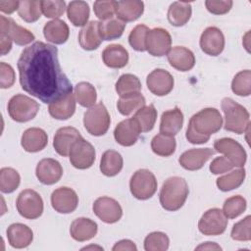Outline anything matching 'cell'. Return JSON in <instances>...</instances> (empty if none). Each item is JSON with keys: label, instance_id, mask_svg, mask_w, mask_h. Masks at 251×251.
I'll use <instances>...</instances> for the list:
<instances>
[{"label": "cell", "instance_id": "6da1fadb", "mask_svg": "<svg viewBox=\"0 0 251 251\" xmlns=\"http://www.w3.org/2000/svg\"><path fill=\"white\" fill-rule=\"evenodd\" d=\"M22 88L43 103H52L73 91V86L63 73L57 47L35 41L25 47L18 60Z\"/></svg>", "mask_w": 251, "mask_h": 251}, {"label": "cell", "instance_id": "7a4b0ae2", "mask_svg": "<svg viewBox=\"0 0 251 251\" xmlns=\"http://www.w3.org/2000/svg\"><path fill=\"white\" fill-rule=\"evenodd\" d=\"M223 126V118L216 108H205L194 114L188 123L186 139L192 144H204Z\"/></svg>", "mask_w": 251, "mask_h": 251}, {"label": "cell", "instance_id": "3957f363", "mask_svg": "<svg viewBox=\"0 0 251 251\" xmlns=\"http://www.w3.org/2000/svg\"><path fill=\"white\" fill-rule=\"evenodd\" d=\"M187 182L180 176H171L165 180L160 191V204L167 211L180 209L188 196Z\"/></svg>", "mask_w": 251, "mask_h": 251}, {"label": "cell", "instance_id": "277c9868", "mask_svg": "<svg viewBox=\"0 0 251 251\" xmlns=\"http://www.w3.org/2000/svg\"><path fill=\"white\" fill-rule=\"evenodd\" d=\"M222 110L225 114V129L242 134L249 129V113L245 107L238 104L231 98L226 97L222 100Z\"/></svg>", "mask_w": 251, "mask_h": 251}, {"label": "cell", "instance_id": "5b68a950", "mask_svg": "<svg viewBox=\"0 0 251 251\" xmlns=\"http://www.w3.org/2000/svg\"><path fill=\"white\" fill-rule=\"evenodd\" d=\"M110 124V115L102 102L90 107L83 115L84 127L91 135H104L108 131Z\"/></svg>", "mask_w": 251, "mask_h": 251}, {"label": "cell", "instance_id": "8992f818", "mask_svg": "<svg viewBox=\"0 0 251 251\" xmlns=\"http://www.w3.org/2000/svg\"><path fill=\"white\" fill-rule=\"evenodd\" d=\"M39 110V104L28 96L17 94L8 102V113L12 120L25 123L32 120Z\"/></svg>", "mask_w": 251, "mask_h": 251}, {"label": "cell", "instance_id": "52a82bcc", "mask_svg": "<svg viewBox=\"0 0 251 251\" xmlns=\"http://www.w3.org/2000/svg\"><path fill=\"white\" fill-rule=\"evenodd\" d=\"M129 189L136 199L151 198L157 190V180L154 174L146 169L136 171L130 177Z\"/></svg>", "mask_w": 251, "mask_h": 251}, {"label": "cell", "instance_id": "ba28073f", "mask_svg": "<svg viewBox=\"0 0 251 251\" xmlns=\"http://www.w3.org/2000/svg\"><path fill=\"white\" fill-rule=\"evenodd\" d=\"M16 205L19 214L25 219L34 220L39 218L43 213V200L32 189L23 190L17 198Z\"/></svg>", "mask_w": 251, "mask_h": 251}, {"label": "cell", "instance_id": "9c48e42d", "mask_svg": "<svg viewBox=\"0 0 251 251\" xmlns=\"http://www.w3.org/2000/svg\"><path fill=\"white\" fill-rule=\"evenodd\" d=\"M227 226V218L219 208L207 210L198 223V228L204 235H219L225 232Z\"/></svg>", "mask_w": 251, "mask_h": 251}, {"label": "cell", "instance_id": "30bf717a", "mask_svg": "<svg viewBox=\"0 0 251 251\" xmlns=\"http://www.w3.org/2000/svg\"><path fill=\"white\" fill-rule=\"evenodd\" d=\"M214 149L216 152L223 153L234 167L243 168L246 163L247 154L240 143L229 137L215 140Z\"/></svg>", "mask_w": 251, "mask_h": 251}, {"label": "cell", "instance_id": "8fae6325", "mask_svg": "<svg viewBox=\"0 0 251 251\" xmlns=\"http://www.w3.org/2000/svg\"><path fill=\"white\" fill-rule=\"evenodd\" d=\"M69 156L70 162L75 168L85 170L90 168L95 161V149L82 137L73 145Z\"/></svg>", "mask_w": 251, "mask_h": 251}, {"label": "cell", "instance_id": "7c38bea8", "mask_svg": "<svg viewBox=\"0 0 251 251\" xmlns=\"http://www.w3.org/2000/svg\"><path fill=\"white\" fill-rule=\"evenodd\" d=\"M92 209L94 214L106 224L117 223L123 216V209L119 202L107 196L97 198Z\"/></svg>", "mask_w": 251, "mask_h": 251}, {"label": "cell", "instance_id": "4fadbf2b", "mask_svg": "<svg viewBox=\"0 0 251 251\" xmlns=\"http://www.w3.org/2000/svg\"><path fill=\"white\" fill-rule=\"evenodd\" d=\"M172 37L171 34L162 27L150 29L146 36V50L155 57H162L171 49Z\"/></svg>", "mask_w": 251, "mask_h": 251}, {"label": "cell", "instance_id": "5bb4252c", "mask_svg": "<svg viewBox=\"0 0 251 251\" xmlns=\"http://www.w3.org/2000/svg\"><path fill=\"white\" fill-rule=\"evenodd\" d=\"M51 205L53 209L61 214L74 212L78 205V196L70 187H59L51 194Z\"/></svg>", "mask_w": 251, "mask_h": 251}, {"label": "cell", "instance_id": "9a60e30c", "mask_svg": "<svg viewBox=\"0 0 251 251\" xmlns=\"http://www.w3.org/2000/svg\"><path fill=\"white\" fill-rule=\"evenodd\" d=\"M173 75L164 69H155L146 78L148 89L157 96H165L174 88Z\"/></svg>", "mask_w": 251, "mask_h": 251}, {"label": "cell", "instance_id": "2e32d148", "mask_svg": "<svg viewBox=\"0 0 251 251\" xmlns=\"http://www.w3.org/2000/svg\"><path fill=\"white\" fill-rule=\"evenodd\" d=\"M0 32L7 34L12 41L22 46L27 45L35 39L31 31L17 25L13 19L3 15L0 16Z\"/></svg>", "mask_w": 251, "mask_h": 251}, {"label": "cell", "instance_id": "e0dca14e", "mask_svg": "<svg viewBox=\"0 0 251 251\" xmlns=\"http://www.w3.org/2000/svg\"><path fill=\"white\" fill-rule=\"evenodd\" d=\"M199 43L204 53L210 56H218L225 48V36L220 28L209 26L202 32Z\"/></svg>", "mask_w": 251, "mask_h": 251}, {"label": "cell", "instance_id": "ac0fdd59", "mask_svg": "<svg viewBox=\"0 0 251 251\" xmlns=\"http://www.w3.org/2000/svg\"><path fill=\"white\" fill-rule=\"evenodd\" d=\"M35 175L41 183L51 185L60 180L63 176V168L57 160L45 158L38 162Z\"/></svg>", "mask_w": 251, "mask_h": 251}, {"label": "cell", "instance_id": "d6986e66", "mask_svg": "<svg viewBox=\"0 0 251 251\" xmlns=\"http://www.w3.org/2000/svg\"><path fill=\"white\" fill-rule=\"evenodd\" d=\"M82 138L80 132L73 126H64L59 128L53 139V147L55 151L63 156H69L73 145Z\"/></svg>", "mask_w": 251, "mask_h": 251}, {"label": "cell", "instance_id": "ffe728a7", "mask_svg": "<svg viewBox=\"0 0 251 251\" xmlns=\"http://www.w3.org/2000/svg\"><path fill=\"white\" fill-rule=\"evenodd\" d=\"M216 153L211 148H192L183 152L178 158L179 165L188 171H197Z\"/></svg>", "mask_w": 251, "mask_h": 251}, {"label": "cell", "instance_id": "44dd1931", "mask_svg": "<svg viewBox=\"0 0 251 251\" xmlns=\"http://www.w3.org/2000/svg\"><path fill=\"white\" fill-rule=\"evenodd\" d=\"M141 131L132 118L122 121L114 130L116 141L122 146H131L137 141Z\"/></svg>", "mask_w": 251, "mask_h": 251}, {"label": "cell", "instance_id": "7402d4cb", "mask_svg": "<svg viewBox=\"0 0 251 251\" xmlns=\"http://www.w3.org/2000/svg\"><path fill=\"white\" fill-rule=\"evenodd\" d=\"M170 65L179 72H188L195 65L193 52L183 46H175L167 54Z\"/></svg>", "mask_w": 251, "mask_h": 251}, {"label": "cell", "instance_id": "603a6c76", "mask_svg": "<svg viewBox=\"0 0 251 251\" xmlns=\"http://www.w3.org/2000/svg\"><path fill=\"white\" fill-rule=\"evenodd\" d=\"M48 143L47 133L39 127H30L24 131L21 144L23 148L29 153L39 152L46 147Z\"/></svg>", "mask_w": 251, "mask_h": 251}, {"label": "cell", "instance_id": "cb8c5ba5", "mask_svg": "<svg viewBox=\"0 0 251 251\" xmlns=\"http://www.w3.org/2000/svg\"><path fill=\"white\" fill-rule=\"evenodd\" d=\"M7 238L10 245L14 248H25L27 247L32 239L33 232L32 230L24 224H12L7 228Z\"/></svg>", "mask_w": 251, "mask_h": 251}, {"label": "cell", "instance_id": "d4e9b609", "mask_svg": "<svg viewBox=\"0 0 251 251\" xmlns=\"http://www.w3.org/2000/svg\"><path fill=\"white\" fill-rule=\"evenodd\" d=\"M99 23L97 21H90L80 29L78 42L82 49L92 51L100 46L103 39L99 31Z\"/></svg>", "mask_w": 251, "mask_h": 251}, {"label": "cell", "instance_id": "484cf974", "mask_svg": "<svg viewBox=\"0 0 251 251\" xmlns=\"http://www.w3.org/2000/svg\"><path fill=\"white\" fill-rule=\"evenodd\" d=\"M183 114L178 107H175L172 110L165 111L161 117L160 133L174 136L182 127Z\"/></svg>", "mask_w": 251, "mask_h": 251}, {"label": "cell", "instance_id": "4316f807", "mask_svg": "<svg viewBox=\"0 0 251 251\" xmlns=\"http://www.w3.org/2000/svg\"><path fill=\"white\" fill-rule=\"evenodd\" d=\"M98 230L97 224L88 218L75 219L70 227L71 236L79 242L93 238Z\"/></svg>", "mask_w": 251, "mask_h": 251}, {"label": "cell", "instance_id": "83f0119b", "mask_svg": "<svg viewBox=\"0 0 251 251\" xmlns=\"http://www.w3.org/2000/svg\"><path fill=\"white\" fill-rule=\"evenodd\" d=\"M104 64L112 69H121L128 62V52L121 44H110L102 52Z\"/></svg>", "mask_w": 251, "mask_h": 251}, {"label": "cell", "instance_id": "f1b7e54d", "mask_svg": "<svg viewBox=\"0 0 251 251\" xmlns=\"http://www.w3.org/2000/svg\"><path fill=\"white\" fill-rule=\"evenodd\" d=\"M48 111L56 120H68L71 118L75 111V99L73 91L63 98L50 103Z\"/></svg>", "mask_w": 251, "mask_h": 251}, {"label": "cell", "instance_id": "f546056e", "mask_svg": "<svg viewBox=\"0 0 251 251\" xmlns=\"http://www.w3.org/2000/svg\"><path fill=\"white\" fill-rule=\"evenodd\" d=\"M43 34L47 41L54 44H63L69 38L70 29L64 21L55 19L45 24Z\"/></svg>", "mask_w": 251, "mask_h": 251}, {"label": "cell", "instance_id": "4dcf8cb0", "mask_svg": "<svg viewBox=\"0 0 251 251\" xmlns=\"http://www.w3.org/2000/svg\"><path fill=\"white\" fill-rule=\"evenodd\" d=\"M144 11V4L138 0H122L117 1L116 15L124 23L137 20Z\"/></svg>", "mask_w": 251, "mask_h": 251}, {"label": "cell", "instance_id": "1f68e13d", "mask_svg": "<svg viewBox=\"0 0 251 251\" xmlns=\"http://www.w3.org/2000/svg\"><path fill=\"white\" fill-rule=\"evenodd\" d=\"M191 14L190 3L176 1L172 3L168 10V21L175 26H182L189 21Z\"/></svg>", "mask_w": 251, "mask_h": 251}, {"label": "cell", "instance_id": "d6a6232c", "mask_svg": "<svg viewBox=\"0 0 251 251\" xmlns=\"http://www.w3.org/2000/svg\"><path fill=\"white\" fill-rule=\"evenodd\" d=\"M122 155L115 150H107L103 153L100 161V171L106 176H114L123 169Z\"/></svg>", "mask_w": 251, "mask_h": 251}, {"label": "cell", "instance_id": "836d02e7", "mask_svg": "<svg viewBox=\"0 0 251 251\" xmlns=\"http://www.w3.org/2000/svg\"><path fill=\"white\" fill-rule=\"evenodd\" d=\"M89 6L85 1H71L67 7L68 19L75 26H84L89 18Z\"/></svg>", "mask_w": 251, "mask_h": 251}, {"label": "cell", "instance_id": "e575fe53", "mask_svg": "<svg viewBox=\"0 0 251 251\" xmlns=\"http://www.w3.org/2000/svg\"><path fill=\"white\" fill-rule=\"evenodd\" d=\"M126 23L118 18H111L109 20L99 23V31L102 39L110 41L121 37L124 33Z\"/></svg>", "mask_w": 251, "mask_h": 251}, {"label": "cell", "instance_id": "d590c367", "mask_svg": "<svg viewBox=\"0 0 251 251\" xmlns=\"http://www.w3.org/2000/svg\"><path fill=\"white\" fill-rule=\"evenodd\" d=\"M132 119L137 124L141 132H148L155 126L157 119V111L154 105L143 106L142 108L136 111Z\"/></svg>", "mask_w": 251, "mask_h": 251}, {"label": "cell", "instance_id": "8d00e7d4", "mask_svg": "<svg viewBox=\"0 0 251 251\" xmlns=\"http://www.w3.org/2000/svg\"><path fill=\"white\" fill-rule=\"evenodd\" d=\"M176 142L174 136L165 134H157L151 140L152 151L162 157H169L176 151Z\"/></svg>", "mask_w": 251, "mask_h": 251}, {"label": "cell", "instance_id": "74e56055", "mask_svg": "<svg viewBox=\"0 0 251 251\" xmlns=\"http://www.w3.org/2000/svg\"><path fill=\"white\" fill-rule=\"evenodd\" d=\"M143 106H145V98L140 92L122 96L117 102V108L124 116H128Z\"/></svg>", "mask_w": 251, "mask_h": 251}, {"label": "cell", "instance_id": "f35d334b", "mask_svg": "<svg viewBox=\"0 0 251 251\" xmlns=\"http://www.w3.org/2000/svg\"><path fill=\"white\" fill-rule=\"evenodd\" d=\"M75 96L78 104L82 107H92L95 105L97 94L94 86L86 81L78 82L75 86Z\"/></svg>", "mask_w": 251, "mask_h": 251}, {"label": "cell", "instance_id": "ab89813d", "mask_svg": "<svg viewBox=\"0 0 251 251\" xmlns=\"http://www.w3.org/2000/svg\"><path fill=\"white\" fill-rule=\"evenodd\" d=\"M141 90V82L139 78L132 74L122 75L116 82V91L122 96L132 93H138Z\"/></svg>", "mask_w": 251, "mask_h": 251}, {"label": "cell", "instance_id": "60d3db41", "mask_svg": "<svg viewBox=\"0 0 251 251\" xmlns=\"http://www.w3.org/2000/svg\"><path fill=\"white\" fill-rule=\"evenodd\" d=\"M245 170L240 168L238 170L231 171L229 174L220 176L217 179V186L222 191H229L239 187L245 179Z\"/></svg>", "mask_w": 251, "mask_h": 251}, {"label": "cell", "instance_id": "b9f144b4", "mask_svg": "<svg viewBox=\"0 0 251 251\" xmlns=\"http://www.w3.org/2000/svg\"><path fill=\"white\" fill-rule=\"evenodd\" d=\"M41 1L23 0L20 1L18 14L26 23L36 22L41 16Z\"/></svg>", "mask_w": 251, "mask_h": 251}, {"label": "cell", "instance_id": "7bdbcfd3", "mask_svg": "<svg viewBox=\"0 0 251 251\" xmlns=\"http://www.w3.org/2000/svg\"><path fill=\"white\" fill-rule=\"evenodd\" d=\"M21 176L13 168H2L0 170V190L3 193H12L20 185Z\"/></svg>", "mask_w": 251, "mask_h": 251}, {"label": "cell", "instance_id": "ee69618b", "mask_svg": "<svg viewBox=\"0 0 251 251\" xmlns=\"http://www.w3.org/2000/svg\"><path fill=\"white\" fill-rule=\"evenodd\" d=\"M231 90L238 96H249L251 93V72L244 70L237 73L231 81Z\"/></svg>", "mask_w": 251, "mask_h": 251}, {"label": "cell", "instance_id": "f6af8a7d", "mask_svg": "<svg viewBox=\"0 0 251 251\" xmlns=\"http://www.w3.org/2000/svg\"><path fill=\"white\" fill-rule=\"evenodd\" d=\"M246 200L240 196L235 195L227 198L223 206V212L227 219H234L240 216L246 209Z\"/></svg>", "mask_w": 251, "mask_h": 251}, {"label": "cell", "instance_id": "bcb514c9", "mask_svg": "<svg viewBox=\"0 0 251 251\" xmlns=\"http://www.w3.org/2000/svg\"><path fill=\"white\" fill-rule=\"evenodd\" d=\"M170 239L162 231H153L144 239V249L146 251H165L169 248Z\"/></svg>", "mask_w": 251, "mask_h": 251}, {"label": "cell", "instance_id": "7dc6e473", "mask_svg": "<svg viewBox=\"0 0 251 251\" xmlns=\"http://www.w3.org/2000/svg\"><path fill=\"white\" fill-rule=\"evenodd\" d=\"M149 27L145 25H137L128 35L129 45L136 51L143 52L146 50V36Z\"/></svg>", "mask_w": 251, "mask_h": 251}, {"label": "cell", "instance_id": "c3c4849f", "mask_svg": "<svg viewBox=\"0 0 251 251\" xmlns=\"http://www.w3.org/2000/svg\"><path fill=\"white\" fill-rule=\"evenodd\" d=\"M251 217L248 215L238 223L234 224L230 232L231 238L237 241H249L251 239Z\"/></svg>", "mask_w": 251, "mask_h": 251}, {"label": "cell", "instance_id": "681fc988", "mask_svg": "<svg viewBox=\"0 0 251 251\" xmlns=\"http://www.w3.org/2000/svg\"><path fill=\"white\" fill-rule=\"evenodd\" d=\"M66 10V2L62 0H43L41 1V11L46 18L58 19Z\"/></svg>", "mask_w": 251, "mask_h": 251}, {"label": "cell", "instance_id": "f907efd6", "mask_svg": "<svg viewBox=\"0 0 251 251\" xmlns=\"http://www.w3.org/2000/svg\"><path fill=\"white\" fill-rule=\"evenodd\" d=\"M117 9V1H95L93 4L94 14L101 21L113 18Z\"/></svg>", "mask_w": 251, "mask_h": 251}, {"label": "cell", "instance_id": "816d5d0a", "mask_svg": "<svg viewBox=\"0 0 251 251\" xmlns=\"http://www.w3.org/2000/svg\"><path fill=\"white\" fill-rule=\"evenodd\" d=\"M233 2L231 0H207L205 6L214 15H224L230 11Z\"/></svg>", "mask_w": 251, "mask_h": 251}, {"label": "cell", "instance_id": "f5cc1de1", "mask_svg": "<svg viewBox=\"0 0 251 251\" xmlns=\"http://www.w3.org/2000/svg\"><path fill=\"white\" fill-rule=\"evenodd\" d=\"M15 71L5 62L0 63V86L1 88H9L15 82Z\"/></svg>", "mask_w": 251, "mask_h": 251}, {"label": "cell", "instance_id": "db71d44e", "mask_svg": "<svg viewBox=\"0 0 251 251\" xmlns=\"http://www.w3.org/2000/svg\"><path fill=\"white\" fill-rule=\"evenodd\" d=\"M234 168L232 163L225 156L215 158L210 164V171L214 175H219L231 171Z\"/></svg>", "mask_w": 251, "mask_h": 251}, {"label": "cell", "instance_id": "11a10c76", "mask_svg": "<svg viewBox=\"0 0 251 251\" xmlns=\"http://www.w3.org/2000/svg\"><path fill=\"white\" fill-rule=\"evenodd\" d=\"M20 1L16 0H1L0 1V11L5 14H12L19 9Z\"/></svg>", "mask_w": 251, "mask_h": 251}, {"label": "cell", "instance_id": "9f6ffc18", "mask_svg": "<svg viewBox=\"0 0 251 251\" xmlns=\"http://www.w3.org/2000/svg\"><path fill=\"white\" fill-rule=\"evenodd\" d=\"M113 251H119V250H129V251H136L137 247L134 244L133 241L129 239H123L118 241L112 248Z\"/></svg>", "mask_w": 251, "mask_h": 251}, {"label": "cell", "instance_id": "6f0895ef", "mask_svg": "<svg viewBox=\"0 0 251 251\" xmlns=\"http://www.w3.org/2000/svg\"><path fill=\"white\" fill-rule=\"evenodd\" d=\"M12 48V39L5 33L0 32V49L1 55L4 56L10 52Z\"/></svg>", "mask_w": 251, "mask_h": 251}, {"label": "cell", "instance_id": "680465c9", "mask_svg": "<svg viewBox=\"0 0 251 251\" xmlns=\"http://www.w3.org/2000/svg\"><path fill=\"white\" fill-rule=\"evenodd\" d=\"M196 250H222V248L215 242H205L196 247Z\"/></svg>", "mask_w": 251, "mask_h": 251}]
</instances>
